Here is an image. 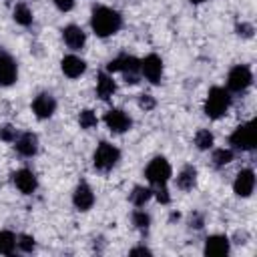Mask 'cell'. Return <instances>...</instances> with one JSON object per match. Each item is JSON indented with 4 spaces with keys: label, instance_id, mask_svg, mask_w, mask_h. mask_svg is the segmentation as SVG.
<instances>
[{
    "label": "cell",
    "instance_id": "cell-1",
    "mask_svg": "<svg viewBox=\"0 0 257 257\" xmlns=\"http://www.w3.org/2000/svg\"><path fill=\"white\" fill-rule=\"evenodd\" d=\"M90 26H92L96 36L106 38V36H112L114 32L120 30L122 16L116 10L108 8V6H94L92 16H90Z\"/></svg>",
    "mask_w": 257,
    "mask_h": 257
},
{
    "label": "cell",
    "instance_id": "cell-2",
    "mask_svg": "<svg viewBox=\"0 0 257 257\" xmlns=\"http://www.w3.org/2000/svg\"><path fill=\"white\" fill-rule=\"evenodd\" d=\"M231 106V92L223 86H213L205 98V114L209 118H221Z\"/></svg>",
    "mask_w": 257,
    "mask_h": 257
},
{
    "label": "cell",
    "instance_id": "cell-3",
    "mask_svg": "<svg viewBox=\"0 0 257 257\" xmlns=\"http://www.w3.org/2000/svg\"><path fill=\"white\" fill-rule=\"evenodd\" d=\"M106 70L108 72H122L124 82L137 84L139 76H141V60L131 56V54H118L116 58H112L106 64Z\"/></svg>",
    "mask_w": 257,
    "mask_h": 257
},
{
    "label": "cell",
    "instance_id": "cell-4",
    "mask_svg": "<svg viewBox=\"0 0 257 257\" xmlns=\"http://www.w3.org/2000/svg\"><path fill=\"white\" fill-rule=\"evenodd\" d=\"M229 143L233 149L237 151H253L255 145H257V133H255V122L249 120V122H243L239 124L231 137H229Z\"/></svg>",
    "mask_w": 257,
    "mask_h": 257
},
{
    "label": "cell",
    "instance_id": "cell-5",
    "mask_svg": "<svg viewBox=\"0 0 257 257\" xmlns=\"http://www.w3.org/2000/svg\"><path fill=\"white\" fill-rule=\"evenodd\" d=\"M92 161H94V169H98V171H110L120 161V151L114 145L102 141L96 147V151L92 155Z\"/></svg>",
    "mask_w": 257,
    "mask_h": 257
},
{
    "label": "cell",
    "instance_id": "cell-6",
    "mask_svg": "<svg viewBox=\"0 0 257 257\" xmlns=\"http://www.w3.org/2000/svg\"><path fill=\"white\" fill-rule=\"evenodd\" d=\"M171 165H169V161L165 159V157H155L149 165H147V169H145V177H147V181L151 183V185H155V187H161V185H167V181L171 179Z\"/></svg>",
    "mask_w": 257,
    "mask_h": 257
},
{
    "label": "cell",
    "instance_id": "cell-7",
    "mask_svg": "<svg viewBox=\"0 0 257 257\" xmlns=\"http://www.w3.org/2000/svg\"><path fill=\"white\" fill-rule=\"evenodd\" d=\"M251 82H253V74H251V68L245 64L233 66L227 74V90L229 92H243L251 86Z\"/></svg>",
    "mask_w": 257,
    "mask_h": 257
},
{
    "label": "cell",
    "instance_id": "cell-8",
    "mask_svg": "<svg viewBox=\"0 0 257 257\" xmlns=\"http://www.w3.org/2000/svg\"><path fill=\"white\" fill-rule=\"evenodd\" d=\"M141 74H143L149 82L159 84L161 78H163V60H161V56H157V54L145 56V58L141 60Z\"/></svg>",
    "mask_w": 257,
    "mask_h": 257
},
{
    "label": "cell",
    "instance_id": "cell-9",
    "mask_svg": "<svg viewBox=\"0 0 257 257\" xmlns=\"http://www.w3.org/2000/svg\"><path fill=\"white\" fill-rule=\"evenodd\" d=\"M104 122H106V126L110 128V133H116V135L126 133V131L133 126L131 116H128L124 110H120V108H110V110L104 114Z\"/></svg>",
    "mask_w": 257,
    "mask_h": 257
},
{
    "label": "cell",
    "instance_id": "cell-10",
    "mask_svg": "<svg viewBox=\"0 0 257 257\" xmlns=\"http://www.w3.org/2000/svg\"><path fill=\"white\" fill-rule=\"evenodd\" d=\"M18 78V66L16 60L6 52L0 50V86H10Z\"/></svg>",
    "mask_w": 257,
    "mask_h": 257
},
{
    "label": "cell",
    "instance_id": "cell-11",
    "mask_svg": "<svg viewBox=\"0 0 257 257\" xmlns=\"http://www.w3.org/2000/svg\"><path fill=\"white\" fill-rule=\"evenodd\" d=\"M56 110V100L50 92H40L34 96L32 100V112L38 116V118H50Z\"/></svg>",
    "mask_w": 257,
    "mask_h": 257
},
{
    "label": "cell",
    "instance_id": "cell-12",
    "mask_svg": "<svg viewBox=\"0 0 257 257\" xmlns=\"http://www.w3.org/2000/svg\"><path fill=\"white\" fill-rule=\"evenodd\" d=\"M255 189V173L251 169H241L235 177L233 183V191L237 197H249Z\"/></svg>",
    "mask_w": 257,
    "mask_h": 257
},
{
    "label": "cell",
    "instance_id": "cell-13",
    "mask_svg": "<svg viewBox=\"0 0 257 257\" xmlns=\"http://www.w3.org/2000/svg\"><path fill=\"white\" fill-rule=\"evenodd\" d=\"M12 181L16 185V189L24 195H32L38 187V181H36V175L30 171V169H18L14 175H12Z\"/></svg>",
    "mask_w": 257,
    "mask_h": 257
},
{
    "label": "cell",
    "instance_id": "cell-14",
    "mask_svg": "<svg viewBox=\"0 0 257 257\" xmlns=\"http://www.w3.org/2000/svg\"><path fill=\"white\" fill-rule=\"evenodd\" d=\"M229 247H231V241L225 235H209L205 239V255L225 257L229 253Z\"/></svg>",
    "mask_w": 257,
    "mask_h": 257
},
{
    "label": "cell",
    "instance_id": "cell-15",
    "mask_svg": "<svg viewBox=\"0 0 257 257\" xmlns=\"http://www.w3.org/2000/svg\"><path fill=\"white\" fill-rule=\"evenodd\" d=\"M72 203H74V207L78 211H88L94 205V193H92V189L84 181L76 185V189L72 193Z\"/></svg>",
    "mask_w": 257,
    "mask_h": 257
},
{
    "label": "cell",
    "instance_id": "cell-16",
    "mask_svg": "<svg viewBox=\"0 0 257 257\" xmlns=\"http://www.w3.org/2000/svg\"><path fill=\"white\" fill-rule=\"evenodd\" d=\"M62 38H64V44L70 48V50H80L86 42V34L80 26L76 24H68L62 28Z\"/></svg>",
    "mask_w": 257,
    "mask_h": 257
},
{
    "label": "cell",
    "instance_id": "cell-17",
    "mask_svg": "<svg viewBox=\"0 0 257 257\" xmlns=\"http://www.w3.org/2000/svg\"><path fill=\"white\" fill-rule=\"evenodd\" d=\"M16 145V151L22 155V157H34L36 151H38V137L34 133H22L16 137L14 141Z\"/></svg>",
    "mask_w": 257,
    "mask_h": 257
},
{
    "label": "cell",
    "instance_id": "cell-18",
    "mask_svg": "<svg viewBox=\"0 0 257 257\" xmlns=\"http://www.w3.org/2000/svg\"><path fill=\"white\" fill-rule=\"evenodd\" d=\"M60 68H62V72H64L68 78H78V76L86 70V64H84L82 58H78V56H74V54H68V56H64V58L60 60Z\"/></svg>",
    "mask_w": 257,
    "mask_h": 257
},
{
    "label": "cell",
    "instance_id": "cell-19",
    "mask_svg": "<svg viewBox=\"0 0 257 257\" xmlns=\"http://www.w3.org/2000/svg\"><path fill=\"white\" fill-rule=\"evenodd\" d=\"M116 90V84H114V78L108 74V72H100L96 76V94L98 98L102 100H108Z\"/></svg>",
    "mask_w": 257,
    "mask_h": 257
},
{
    "label": "cell",
    "instance_id": "cell-20",
    "mask_svg": "<svg viewBox=\"0 0 257 257\" xmlns=\"http://www.w3.org/2000/svg\"><path fill=\"white\" fill-rule=\"evenodd\" d=\"M197 183V169L193 165H187L183 167V171L177 175V187L181 191H191Z\"/></svg>",
    "mask_w": 257,
    "mask_h": 257
},
{
    "label": "cell",
    "instance_id": "cell-21",
    "mask_svg": "<svg viewBox=\"0 0 257 257\" xmlns=\"http://www.w3.org/2000/svg\"><path fill=\"white\" fill-rule=\"evenodd\" d=\"M12 18H14V22L20 24V26H30V24H32V12H30V8H28L24 2H20V4L14 6Z\"/></svg>",
    "mask_w": 257,
    "mask_h": 257
},
{
    "label": "cell",
    "instance_id": "cell-22",
    "mask_svg": "<svg viewBox=\"0 0 257 257\" xmlns=\"http://www.w3.org/2000/svg\"><path fill=\"white\" fill-rule=\"evenodd\" d=\"M151 197H153V191H151L149 187H143V185H137V187L133 189V193L128 195V199H131V203H133L135 207H143Z\"/></svg>",
    "mask_w": 257,
    "mask_h": 257
},
{
    "label": "cell",
    "instance_id": "cell-23",
    "mask_svg": "<svg viewBox=\"0 0 257 257\" xmlns=\"http://www.w3.org/2000/svg\"><path fill=\"white\" fill-rule=\"evenodd\" d=\"M16 249V235L12 231H0V255H12Z\"/></svg>",
    "mask_w": 257,
    "mask_h": 257
},
{
    "label": "cell",
    "instance_id": "cell-24",
    "mask_svg": "<svg viewBox=\"0 0 257 257\" xmlns=\"http://www.w3.org/2000/svg\"><path fill=\"white\" fill-rule=\"evenodd\" d=\"M195 145L199 151H209L213 147V133L209 128H201L195 135Z\"/></svg>",
    "mask_w": 257,
    "mask_h": 257
},
{
    "label": "cell",
    "instance_id": "cell-25",
    "mask_svg": "<svg viewBox=\"0 0 257 257\" xmlns=\"http://www.w3.org/2000/svg\"><path fill=\"white\" fill-rule=\"evenodd\" d=\"M211 161H213V165L217 169H221V167H225V165H229L233 161V151L231 149H215Z\"/></svg>",
    "mask_w": 257,
    "mask_h": 257
},
{
    "label": "cell",
    "instance_id": "cell-26",
    "mask_svg": "<svg viewBox=\"0 0 257 257\" xmlns=\"http://www.w3.org/2000/svg\"><path fill=\"white\" fill-rule=\"evenodd\" d=\"M133 225H135L139 231H147L149 225H151V217H149V213H145V211H141V209L133 211Z\"/></svg>",
    "mask_w": 257,
    "mask_h": 257
},
{
    "label": "cell",
    "instance_id": "cell-27",
    "mask_svg": "<svg viewBox=\"0 0 257 257\" xmlns=\"http://www.w3.org/2000/svg\"><path fill=\"white\" fill-rule=\"evenodd\" d=\"M34 237H30V235H18L16 237V247L22 251V253H32L34 251Z\"/></svg>",
    "mask_w": 257,
    "mask_h": 257
},
{
    "label": "cell",
    "instance_id": "cell-28",
    "mask_svg": "<svg viewBox=\"0 0 257 257\" xmlns=\"http://www.w3.org/2000/svg\"><path fill=\"white\" fill-rule=\"evenodd\" d=\"M78 122H80L82 128H92V126H96L98 120H96V114L86 108V110H82V112L78 114Z\"/></svg>",
    "mask_w": 257,
    "mask_h": 257
},
{
    "label": "cell",
    "instance_id": "cell-29",
    "mask_svg": "<svg viewBox=\"0 0 257 257\" xmlns=\"http://www.w3.org/2000/svg\"><path fill=\"white\" fill-rule=\"evenodd\" d=\"M16 137H18V131H16L12 124H4V126H0V139H2V141H6V143H14Z\"/></svg>",
    "mask_w": 257,
    "mask_h": 257
},
{
    "label": "cell",
    "instance_id": "cell-30",
    "mask_svg": "<svg viewBox=\"0 0 257 257\" xmlns=\"http://www.w3.org/2000/svg\"><path fill=\"white\" fill-rule=\"evenodd\" d=\"M155 104H157L155 96H151V94H141V96H139V106H141V108H145V110H153Z\"/></svg>",
    "mask_w": 257,
    "mask_h": 257
},
{
    "label": "cell",
    "instance_id": "cell-31",
    "mask_svg": "<svg viewBox=\"0 0 257 257\" xmlns=\"http://www.w3.org/2000/svg\"><path fill=\"white\" fill-rule=\"evenodd\" d=\"M253 32H255L253 24H249V22H241V24H237V34H239V36H243V38H251Z\"/></svg>",
    "mask_w": 257,
    "mask_h": 257
},
{
    "label": "cell",
    "instance_id": "cell-32",
    "mask_svg": "<svg viewBox=\"0 0 257 257\" xmlns=\"http://www.w3.org/2000/svg\"><path fill=\"white\" fill-rule=\"evenodd\" d=\"M155 197H157V201H159V203H163V205H167V203L171 201V195H169V191H167V187H165V185L157 187Z\"/></svg>",
    "mask_w": 257,
    "mask_h": 257
},
{
    "label": "cell",
    "instance_id": "cell-33",
    "mask_svg": "<svg viewBox=\"0 0 257 257\" xmlns=\"http://www.w3.org/2000/svg\"><path fill=\"white\" fill-rule=\"evenodd\" d=\"M54 4H56V8H58L60 12H68V10H72L74 0H54Z\"/></svg>",
    "mask_w": 257,
    "mask_h": 257
},
{
    "label": "cell",
    "instance_id": "cell-34",
    "mask_svg": "<svg viewBox=\"0 0 257 257\" xmlns=\"http://www.w3.org/2000/svg\"><path fill=\"white\" fill-rule=\"evenodd\" d=\"M189 223H191V227L201 229V227H203V217H201L199 213H193V215H191V219H189Z\"/></svg>",
    "mask_w": 257,
    "mask_h": 257
},
{
    "label": "cell",
    "instance_id": "cell-35",
    "mask_svg": "<svg viewBox=\"0 0 257 257\" xmlns=\"http://www.w3.org/2000/svg\"><path fill=\"white\" fill-rule=\"evenodd\" d=\"M131 255H151V251L147 247H135L131 249Z\"/></svg>",
    "mask_w": 257,
    "mask_h": 257
},
{
    "label": "cell",
    "instance_id": "cell-36",
    "mask_svg": "<svg viewBox=\"0 0 257 257\" xmlns=\"http://www.w3.org/2000/svg\"><path fill=\"white\" fill-rule=\"evenodd\" d=\"M193 4H201V2H207V0H191Z\"/></svg>",
    "mask_w": 257,
    "mask_h": 257
}]
</instances>
